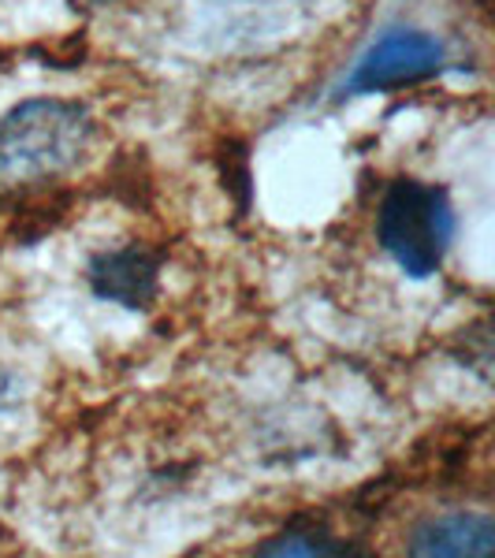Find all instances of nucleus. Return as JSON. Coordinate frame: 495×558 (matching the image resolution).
I'll list each match as a JSON object with an SVG mask.
<instances>
[{"mask_svg":"<svg viewBox=\"0 0 495 558\" xmlns=\"http://www.w3.org/2000/svg\"><path fill=\"white\" fill-rule=\"evenodd\" d=\"M94 116L79 101L34 97L0 116V186H41L68 175L94 146Z\"/></svg>","mask_w":495,"mask_h":558,"instance_id":"nucleus-1","label":"nucleus"},{"mask_svg":"<svg viewBox=\"0 0 495 558\" xmlns=\"http://www.w3.org/2000/svg\"><path fill=\"white\" fill-rule=\"evenodd\" d=\"M376 239L384 254L413 279L439 272L455 239V209L444 186H428L418 179H399L384 191Z\"/></svg>","mask_w":495,"mask_h":558,"instance_id":"nucleus-2","label":"nucleus"},{"mask_svg":"<svg viewBox=\"0 0 495 558\" xmlns=\"http://www.w3.org/2000/svg\"><path fill=\"white\" fill-rule=\"evenodd\" d=\"M444 64L447 49L436 34L418 31V26H391L365 49V57L339 86V97L384 94V89L428 83L444 71Z\"/></svg>","mask_w":495,"mask_h":558,"instance_id":"nucleus-3","label":"nucleus"},{"mask_svg":"<svg viewBox=\"0 0 495 558\" xmlns=\"http://www.w3.org/2000/svg\"><path fill=\"white\" fill-rule=\"evenodd\" d=\"M89 291L101 302L123 305V310H149L157 299V279H160V260L142 246H123V250H105L89 260L86 268Z\"/></svg>","mask_w":495,"mask_h":558,"instance_id":"nucleus-4","label":"nucleus"},{"mask_svg":"<svg viewBox=\"0 0 495 558\" xmlns=\"http://www.w3.org/2000/svg\"><path fill=\"white\" fill-rule=\"evenodd\" d=\"M495 551V529L488 514H444L421 521L410 536V555H439V558H484Z\"/></svg>","mask_w":495,"mask_h":558,"instance_id":"nucleus-5","label":"nucleus"},{"mask_svg":"<svg viewBox=\"0 0 495 558\" xmlns=\"http://www.w3.org/2000/svg\"><path fill=\"white\" fill-rule=\"evenodd\" d=\"M354 544L347 539H336L328 533H310V529H291V533H280L268 544H261V555H350Z\"/></svg>","mask_w":495,"mask_h":558,"instance_id":"nucleus-6","label":"nucleus"},{"mask_svg":"<svg viewBox=\"0 0 495 558\" xmlns=\"http://www.w3.org/2000/svg\"><path fill=\"white\" fill-rule=\"evenodd\" d=\"M15 391H20V384H15V376L0 368V410H8V402L15 399Z\"/></svg>","mask_w":495,"mask_h":558,"instance_id":"nucleus-7","label":"nucleus"}]
</instances>
